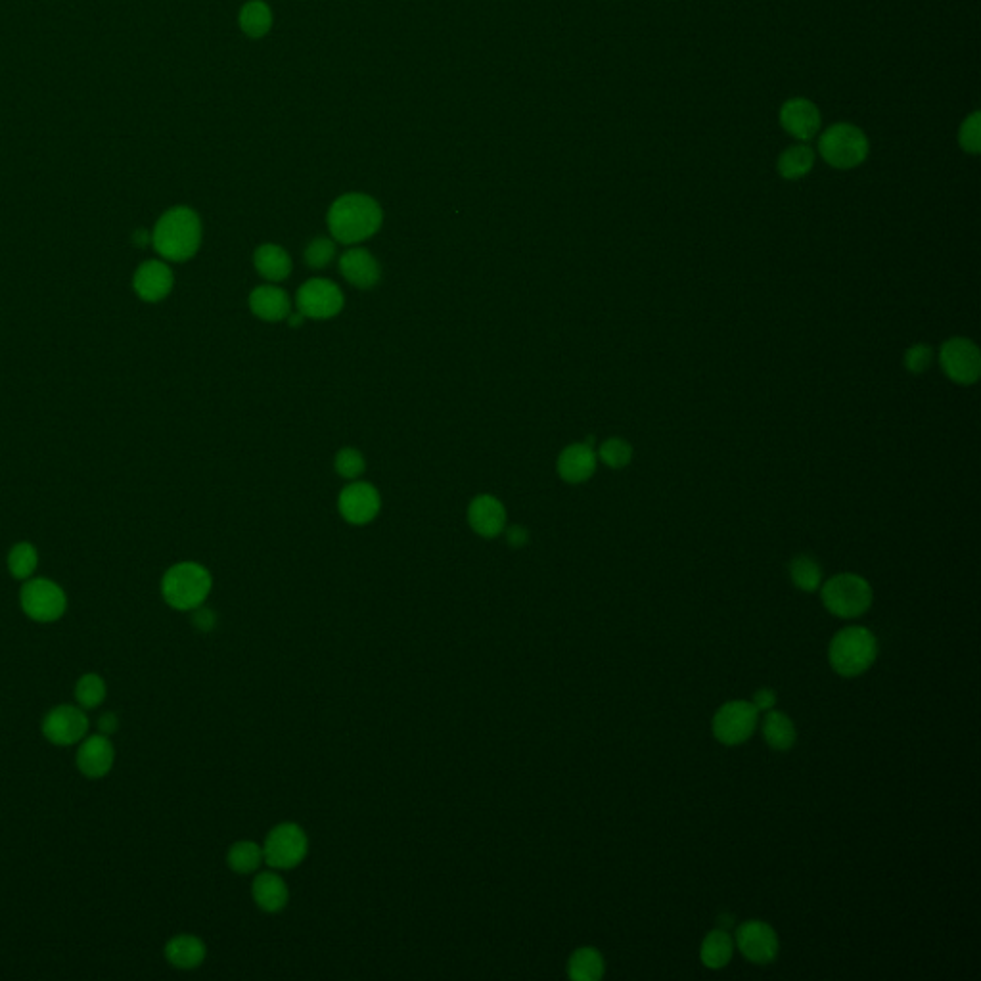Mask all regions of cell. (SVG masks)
<instances>
[{
  "label": "cell",
  "instance_id": "e0dca14e",
  "mask_svg": "<svg viewBox=\"0 0 981 981\" xmlns=\"http://www.w3.org/2000/svg\"><path fill=\"white\" fill-rule=\"evenodd\" d=\"M780 125L798 140H811L821 129V112L807 98H792L780 110Z\"/></svg>",
  "mask_w": 981,
  "mask_h": 981
},
{
  "label": "cell",
  "instance_id": "8992f818",
  "mask_svg": "<svg viewBox=\"0 0 981 981\" xmlns=\"http://www.w3.org/2000/svg\"><path fill=\"white\" fill-rule=\"evenodd\" d=\"M819 154L836 169H853L867 160V135L855 125L836 123L819 138Z\"/></svg>",
  "mask_w": 981,
  "mask_h": 981
},
{
  "label": "cell",
  "instance_id": "f6af8a7d",
  "mask_svg": "<svg viewBox=\"0 0 981 981\" xmlns=\"http://www.w3.org/2000/svg\"><path fill=\"white\" fill-rule=\"evenodd\" d=\"M286 320L290 322V326H301V324H303V320H305V317H303V315L297 311V313H290V315H288V319Z\"/></svg>",
  "mask_w": 981,
  "mask_h": 981
},
{
  "label": "cell",
  "instance_id": "1f68e13d",
  "mask_svg": "<svg viewBox=\"0 0 981 981\" xmlns=\"http://www.w3.org/2000/svg\"><path fill=\"white\" fill-rule=\"evenodd\" d=\"M108 696L106 681L96 673H85L75 685V700L79 708L96 709L104 704Z\"/></svg>",
  "mask_w": 981,
  "mask_h": 981
},
{
  "label": "cell",
  "instance_id": "3957f363",
  "mask_svg": "<svg viewBox=\"0 0 981 981\" xmlns=\"http://www.w3.org/2000/svg\"><path fill=\"white\" fill-rule=\"evenodd\" d=\"M211 587V573L196 562H179L165 571L161 579L163 600L179 612H192L204 606Z\"/></svg>",
  "mask_w": 981,
  "mask_h": 981
},
{
  "label": "cell",
  "instance_id": "f546056e",
  "mask_svg": "<svg viewBox=\"0 0 981 981\" xmlns=\"http://www.w3.org/2000/svg\"><path fill=\"white\" fill-rule=\"evenodd\" d=\"M227 863L236 874H251L261 867V863H265L263 845L255 844L250 840L236 842L229 849Z\"/></svg>",
  "mask_w": 981,
  "mask_h": 981
},
{
  "label": "cell",
  "instance_id": "7a4b0ae2",
  "mask_svg": "<svg viewBox=\"0 0 981 981\" xmlns=\"http://www.w3.org/2000/svg\"><path fill=\"white\" fill-rule=\"evenodd\" d=\"M202 244V221L190 207L165 211L152 232V246L163 261L183 263L192 259Z\"/></svg>",
  "mask_w": 981,
  "mask_h": 981
},
{
  "label": "cell",
  "instance_id": "484cf974",
  "mask_svg": "<svg viewBox=\"0 0 981 981\" xmlns=\"http://www.w3.org/2000/svg\"><path fill=\"white\" fill-rule=\"evenodd\" d=\"M734 939L727 930H713L704 937L700 947V960L709 970H721L732 960Z\"/></svg>",
  "mask_w": 981,
  "mask_h": 981
},
{
  "label": "cell",
  "instance_id": "277c9868",
  "mask_svg": "<svg viewBox=\"0 0 981 981\" xmlns=\"http://www.w3.org/2000/svg\"><path fill=\"white\" fill-rule=\"evenodd\" d=\"M878 656V640L867 627H845L830 642L828 662L842 677H857L868 671Z\"/></svg>",
  "mask_w": 981,
  "mask_h": 981
},
{
  "label": "cell",
  "instance_id": "4dcf8cb0",
  "mask_svg": "<svg viewBox=\"0 0 981 981\" xmlns=\"http://www.w3.org/2000/svg\"><path fill=\"white\" fill-rule=\"evenodd\" d=\"M39 568V552L31 543H18L8 552V571L14 579L27 581Z\"/></svg>",
  "mask_w": 981,
  "mask_h": 981
},
{
  "label": "cell",
  "instance_id": "74e56055",
  "mask_svg": "<svg viewBox=\"0 0 981 981\" xmlns=\"http://www.w3.org/2000/svg\"><path fill=\"white\" fill-rule=\"evenodd\" d=\"M903 363L911 374H924L934 363V349L928 343H914L905 351Z\"/></svg>",
  "mask_w": 981,
  "mask_h": 981
},
{
  "label": "cell",
  "instance_id": "7c38bea8",
  "mask_svg": "<svg viewBox=\"0 0 981 981\" xmlns=\"http://www.w3.org/2000/svg\"><path fill=\"white\" fill-rule=\"evenodd\" d=\"M89 717L79 706H56L50 709L43 719V736L54 746H73L79 744L89 734Z\"/></svg>",
  "mask_w": 981,
  "mask_h": 981
},
{
  "label": "cell",
  "instance_id": "603a6c76",
  "mask_svg": "<svg viewBox=\"0 0 981 981\" xmlns=\"http://www.w3.org/2000/svg\"><path fill=\"white\" fill-rule=\"evenodd\" d=\"M206 943L200 937L181 934L165 945V959L179 970H194L206 960Z\"/></svg>",
  "mask_w": 981,
  "mask_h": 981
},
{
  "label": "cell",
  "instance_id": "8d00e7d4",
  "mask_svg": "<svg viewBox=\"0 0 981 981\" xmlns=\"http://www.w3.org/2000/svg\"><path fill=\"white\" fill-rule=\"evenodd\" d=\"M959 142L960 148L964 152H968L972 156H978L980 154V112H974V114L968 115L962 121L959 131Z\"/></svg>",
  "mask_w": 981,
  "mask_h": 981
},
{
  "label": "cell",
  "instance_id": "d4e9b609",
  "mask_svg": "<svg viewBox=\"0 0 981 981\" xmlns=\"http://www.w3.org/2000/svg\"><path fill=\"white\" fill-rule=\"evenodd\" d=\"M761 732L765 742L776 752L792 750L798 740L794 721L784 711H776V709L765 711V717L761 721Z\"/></svg>",
  "mask_w": 981,
  "mask_h": 981
},
{
  "label": "cell",
  "instance_id": "ac0fdd59",
  "mask_svg": "<svg viewBox=\"0 0 981 981\" xmlns=\"http://www.w3.org/2000/svg\"><path fill=\"white\" fill-rule=\"evenodd\" d=\"M340 273L351 286L359 290H370L382 280V267L378 259L370 251L357 246L342 253Z\"/></svg>",
  "mask_w": 981,
  "mask_h": 981
},
{
  "label": "cell",
  "instance_id": "5bb4252c",
  "mask_svg": "<svg viewBox=\"0 0 981 981\" xmlns=\"http://www.w3.org/2000/svg\"><path fill=\"white\" fill-rule=\"evenodd\" d=\"M382 508L380 493L366 481H353L343 487L338 499V510L343 520L353 525L370 524Z\"/></svg>",
  "mask_w": 981,
  "mask_h": 981
},
{
  "label": "cell",
  "instance_id": "83f0119b",
  "mask_svg": "<svg viewBox=\"0 0 981 981\" xmlns=\"http://www.w3.org/2000/svg\"><path fill=\"white\" fill-rule=\"evenodd\" d=\"M813 165H815V152L805 144H798V146H792L786 152H782L776 167H778L780 177H784L788 181H796V179L805 177L813 169Z\"/></svg>",
  "mask_w": 981,
  "mask_h": 981
},
{
  "label": "cell",
  "instance_id": "2e32d148",
  "mask_svg": "<svg viewBox=\"0 0 981 981\" xmlns=\"http://www.w3.org/2000/svg\"><path fill=\"white\" fill-rule=\"evenodd\" d=\"M77 767L87 778H102L114 767L115 748L110 736L92 734L81 740L77 750Z\"/></svg>",
  "mask_w": 981,
  "mask_h": 981
},
{
  "label": "cell",
  "instance_id": "9c48e42d",
  "mask_svg": "<svg viewBox=\"0 0 981 981\" xmlns=\"http://www.w3.org/2000/svg\"><path fill=\"white\" fill-rule=\"evenodd\" d=\"M759 721V711L752 702L732 700L717 709L711 721L713 736L725 746L744 744L752 736Z\"/></svg>",
  "mask_w": 981,
  "mask_h": 981
},
{
  "label": "cell",
  "instance_id": "d6a6232c",
  "mask_svg": "<svg viewBox=\"0 0 981 981\" xmlns=\"http://www.w3.org/2000/svg\"><path fill=\"white\" fill-rule=\"evenodd\" d=\"M271 23H273V18H271V10L265 2L261 0H253V2H248L244 8H242V14H240V25L242 29L250 35V37H263L269 29H271Z\"/></svg>",
  "mask_w": 981,
  "mask_h": 981
},
{
  "label": "cell",
  "instance_id": "ab89813d",
  "mask_svg": "<svg viewBox=\"0 0 981 981\" xmlns=\"http://www.w3.org/2000/svg\"><path fill=\"white\" fill-rule=\"evenodd\" d=\"M752 704L755 706L757 711H769V709H775V690H771V688H759V690L753 694Z\"/></svg>",
  "mask_w": 981,
  "mask_h": 981
},
{
  "label": "cell",
  "instance_id": "f1b7e54d",
  "mask_svg": "<svg viewBox=\"0 0 981 981\" xmlns=\"http://www.w3.org/2000/svg\"><path fill=\"white\" fill-rule=\"evenodd\" d=\"M790 579L803 593H815L822 585L821 564L807 554H799L790 562Z\"/></svg>",
  "mask_w": 981,
  "mask_h": 981
},
{
  "label": "cell",
  "instance_id": "ee69618b",
  "mask_svg": "<svg viewBox=\"0 0 981 981\" xmlns=\"http://www.w3.org/2000/svg\"><path fill=\"white\" fill-rule=\"evenodd\" d=\"M732 926H734V922H732L731 914H721L719 916V928L721 930H727L729 932V928H732Z\"/></svg>",
  "mask_w": 981,
  "mask_h": 981
},
{
  "label": "cell",
  "instance_id": "ba28073f",
  "mask_svg": "<svg viewBox=\"0 0 981 981\" xmlns=\"http://www.w3.org/2000/svg\"><path fill=\"white\" fill-rule=\"evenodd\" d=\"M309 853V838L296 822H282L274 826L265 838L263 857L269 867L288 870L303 863Z\"/></svg>",
  "mask_w": 981,
  "mask_h": 981
},
{
  "label": "cell",
  "instance_id": "e575fe53",
  "mask_svg": "<svg viewBox=\"0 0 981 981\" xmlns=\"http://www.w3.org/2000/svg\"><path fill=\"white\" fill-rule=\"evenodd\" d=\"M336 253H338V248H336V242L332 238H328V236H317V238H313L307 244L305 253H303V259H305V263H307L309 269L322 271V269H326L334 261Z\"/></svg>",
  "mask_w": 981,
  "mask_h": 981
},
{
  "label": "cell",
  "instance_id": "52a82bcc",
  "mask_svg": "<svg viewBox=\"0 0 981 981\" xmlns=\"http://www.w3.org/2000/svg\"><path fill=\"white\" fill-rule=\"evenodd\" d=\"M23 614L37 623L58 621L68 610L64 589L46 577H31L20 591Z\"/></svg>",
  "mask_w": 981,
  "mask_h": 981
},
{
  "label": "cell",
  "instance_id": "cb8c5ba5",
  "mask_svg": "<svg viewBox=\"0 0 981 981\" xmlns=\"http://www.w3.org/2000/svg\"><path fill=\"white\" fill-rule=\"evenodd\" d=\"M253 265L255 271L267 282H282L292 274L294 269L290 253L276 244L259 246L253 253Z\"/></svg>",
  "mask_w": 981,
  "mask_h": 981
},
{
  "label": "cell",
  "instance_id": "d590c367",
  "mask_svg": "<svg viewBox=\"0 0 981 981\" xmlns=\"http://www.w3.org/2000/svg\"><path fill=\"white\" fill-rule=\"evenodd\" d=\"M334 468H336L338 476H342L343 480L355 481L357 478H361L363 472H365V457L357 449L345 447V449L338 451L336 460H334Z\"/></svg>",
  "mask_w": 981,
  "mask_h": 981
},
{
  "label": "cell",
  "instance_id": "9a60e30c",
  "mask_svg": "<svg viewBox=\"0 0 981 981\" xmlns=\"http://www.w3.org/2000/svg\"><path fill=\"white\" fill-rule=\"evenodd\" d=\"M173 284H175V274L171 271V267L160 259L144 261L133 276L135 294L146 303H158L161 299H165L171 294Z\"/></svg>",
  "mask_w": 981,
  "mask_h": 981
},
{
  "label": "cell",
  "instance_id": "4316f807",
  "mask_svg": "<svg viewBox=\"0 0 981 981\" xmlns=\"http://www.w3.org/2000/svg\"><path fill=\"white\" fill-rule=\"evenodd\" d=\"M606 972V962L598 949L579 947L568 960V976L575 981L600 980Z\"/></svg>",
  "mask_w": 981,
  "mask_h": 981
},
{
  "label": "cell",
  "instance_id": "30bf717a",
  "mask_svg": "<svg viewBox=\"0 0 981 981\" xmlns=\"http://www.w3.org/2000/svg\"><path fill=\"white\" fill-rule=\"evenodd\" d=\"M939 365L951 382L972 386L981 376L980 349L968 338H951L939 349Z\"/></svg>",
  "mask_w": 981,
  "mask_h": 981
},
{
  "label": "cell",
  "instance_id": "4fadbf2b",
  "mask_svg": "<svg viewBox=\"0 0 981 981\" xmlns=\"http://www.w3.org/2000/svg\"><path fill=\"white\" fill-rule=\"evenodd\" d=\"M734 943L738 951L755 964H771L778 957V936L775 928L761 920H746L736 928Z\"/></svg>",
  "mask_w": 981,
  "mask_h": 981
},
{
  "label": "cell",
  "instance_id": "60d3db41",
  "mask_svg": "<svg viewBox=\"0 0 981 981\" xmlns=\"http://www.w3.org/2000/svg\"><path fill=\"white\" fill-rule=\"evenodd\" d=\"M506 541L510 547H525L529 541V531L525 529L524 525H512L506 529Z\"/></svg>",
  "mask_w": 981,
  "mask_h": 981
},
{
  "label": "cell",
  "instance_id": "7402d4cb",
  "mask_svg": "<svg viewBox=\"0 0 981 981\" xmlns=\"http://www.w3.org/2000/svg\"><path fill=\"white\" fill-rule=\"evenodd\" d=\"M251 895H253V901L257 903V907L265 913L282 911L290 899L288 884L284 882V878L280 874H276L273 870H267V872H261L255 876V880L251 884Z\"/></svg>",
  "mask_w": 981,
  "mask_h": 981
},
{
  "label": "cell",
  "instance_id": "6da1fadb",
  "mask_svg": "<svg viewBox=\"0 0 981 981\" xmlns=\"http://www.w3.org/2000/svg\"><path fill=\"white\" fill-rule=\"evenodd\" d=\"M384 221L380 204L366 194L340 196L328 211V229L336 242L357 246L372 238Z\"/></svg>",
  "mask_w": 981,
  "mask_h": 981
},
{
  "label": "cell",
  "instance_id": "8fae6325",
  "mask_svg": "<svg viewBox=\"0 0 981 981\" xmlns=\"http://www.w3.org/2000/svg\"><path fill=\"white\" fill-rule=\"evenodd\" d=\"M343 303L342 288L328 278H311L297 290V311L305 319H332L342 313Z\"/></svg>",
  "mask_w": 981,
  "mask_h": 981
},
{
  "label": "cell",
  "instance_id": "836d02e7",
  "mask_svg": "<svg viewBox=\"0 0 981 981\" xmlns=\"http://www.w3.org/2000/svg\"><path fill=\"white\" fill-rule=\"evenodd\" d=\"M598 458L612 470H621L631 464L633 447L621 437H610L598 447Z\"/></svg>",
  "mask_w": 981,
  "mask_h": 981
},
{
  "label": "cell",
  "instance_id": "d6986e66",
  "mask_svg": "<svg viewBox=\"0 0 981 981\" xmlns=\"http://www.w3.org/2000/svg\"><path fill=\"white\" fill-rule=\"evenodd\" d=\"M468 524L480 537H499L506 527L504 504L493 495H478L468 506Z\"/></svg>",
  "mask_w": 981,
  "mask_h": 981
},
{
  "label": "cell",
  "instance_id": "ffe728a7",
  "mask_svg": "<svg viewBox=\"0 0 981 981\" xmlns=\"http://www.w3.org/2000/svg\"><path fill=\"white\" fill-rule=\"evenodd\" d=\"M596 462L598 457L589 443H573L560 453L556 470L566 483L577 485L593 478Z\"/></svg>",
  "mask_w": 981,
  "mask_h": 981
},
{
  "label": "cell",
  "instance_id": "f35d334b",
  "mask_svg": "<svg viewBox=\"0 0 981 981\" xmlns=\"http://www.w3.org/2000/svg\"><path fill=\"white\" fill-rule=\"evenodd\" d=\"M192 623H194V627H196V629H200V631L207 633V631H211V629L215 627L217 617H215V612H213V610L200 606V608L192 610Z\"/></svg>",
  "mask_w": 981,
  "mask_h": 981
},
{
  "label": "cell",
  "instance_id": "5b68a950",
  "mask_svg": "<svg viewBox=\"0 0 981 981\" xmlns=\"http://www.w3.org/2000/svg\"><path fill=\"white\" fill-rule=\"evenodd\" d=\"M872 587L857 573H838L821 585V600L832 616L853 619L872 606Z\"/></svg>",
  "mask_w": 981,
  "mask_h": 981
},
{
  "label": "cell",
  "instance_id": "44dd1931",
  "mask_svg": "<svg viewBox=\"0 0 981 981\" xmlns=\"http://www.w3.org/2000/svg\"><path fill=\"white\" fill-rule=\"evenodd\" d=\"M250 309L257 319L280 322L288 319V315L292 313V301L288 292H284L282 288L263 284L251 292Z\"/></svg>",
  "mask_w": 981,
  "mask_h": 981
},
{
  "label": "cell",
  "instance_id": "7bdbcfd3",
  "mask_svg": "<svg viewBox=\"0 0 981 981\" xmlns=\"http://www.w3.org/2000/svg\"><path fill=\"white\" fill-rule=\"evenodd\" d=\"M133 242H135V246H138V248H146L148 244H152V234H148L146 230H137L133 234Z\"/></svg>",
  "mask_w": 981,
  "mask_h": 981
},
{
  "label": "cell",
  "instance_id": "b9f144b4",
  "mask_svg": "<svg viewBox=\"0 0 981 981\" xmlns=\"http://www.w3.org/2000/svg\"><path fill=\"white\" fill-rule=\"evenodd\" d=\"M98 729H100V734H104V736H112V734H115L117 729H119V719H117V715L112 713V711L104 713V715L98 719Z\"/></svg>",
  "mask_w": 981,
  "mask_h": 981
}]
</instances>
